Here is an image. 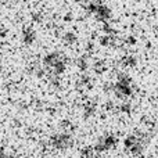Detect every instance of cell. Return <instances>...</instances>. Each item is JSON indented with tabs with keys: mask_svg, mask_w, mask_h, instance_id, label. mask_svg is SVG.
<instances>
[{
	"mask_svg": "<svg viewBox=\"0 0 158 158\" xmlns=\"http://www.w3.org/2000/svg\"><path fill=\"white\" fill-rule=\"evenodd\" d=\"M78 68L81 71H86L89 68V64H87V57L86 56H82V57L78 58Z\"/></svg>",
	"mask_w": 158,
	"mask_h": 158,
	"instance_id": "obj_7",
	"label": "cell"
},
{
	"mask_svg": "<svg viewBox=\"0 0 158 158\" xmlns=\"http://www.w3.org/2000/svg\"><path fill=\"white\" fill-rule=\"evenodd\" d=\"M94 15H96V18L100 19V21L107 22L110 19V17H111V10H110L106 4H100V3H98L97 7H96Z\"/></svg>",
	"mask_w": 158,
	"mask_h": 158,
	"instance_id": "obj_4",
	"label": "cell"
},
{
	"mask_svg": "<svg viewBox=\"0 0 158 158\" xmlns=\"http://www.w3.org/2000/svg\"><path fill=\"white\" fill-rule=\"evenodd\" d=\"M119 108H121V111H122V112H126V114H129V112L132 111V106H131L129 103H122Z\"/></svg>",
	"mask_w": 158,
	"mask_h": 158,
	"instance_id": "obj_11",
	"label": "cell"
},
{
	"mask_svg": "<svg viewBox=\"0 0 158 158\" xmlns=\"http://www.w3.org/2000/svg\"><path fill=\"white\" fill-rule=\"evenodd\" d=\"M49 144L54 150L65 151L74 146V137L69 132H58V133L52 135V137L49 139Z\"/></svg>",
	"mask_w": 158,
	"mask_h": 158,
	"instance_id": "obj_2",
	"label": "cell"
},
{
	"mask_svg": "<svg viewBox=\"0 0 158 158\" xmlns=\"http://www.w3.org/2000/svg\"><path fill=\"white\" fill-rule=\"evenodd\" d=\"M36 39V33H35V31H32V29H24V42L27 44H31L33 40Z\"/></svg>",
	"mask_w": 158,
	"mask_h": 158,
	"instance_id": "obj_6",
	"label": "cell"
},
{
	"mask_svg": "<svg viewBox=\"0 0 158 158\" xmlns=\"http://www.w3.org/2000/svg\"><path fill=\"white\" fill-rule=\"evenodd\" d=\"M3 38H4V32L0 31V46H2V42H3Z\"/></svg>",
	"mask_w": 158,
	"mask_h": 158,
	"instance_id": "obj_13",
	"label": "cell"
},
{
	"mask_svg": "<svg viewBox=\"0 0 158 158\" xmlns=\"http://www.w3.org/2000/svg\"><path fill=\"white\" fill-rule=\"evenodd\" d=\"M77 40V35H75L74 32H67L65 35H64V42L65 43H74V42Z\"/></svg>",
	"mask_w": 158,
	"mask_h": 158,
	"instance_id": "obj_10",
	"label": "cell"
},
{
	"mask_svg": "<svg viewBox=\"0 0 158 158\" xmlns=\"http://www.w3.org/2000/svg\"><path fill=\"white\" fill-rule=\"evenodd\" d=\"M83 111H85V117L86 118L92 117V115L94 114V111H96V106L94 104H87V106H85Z\"/></svg>",
	"mask_w": 158,
	"mask_h": 158,
	"instance_id": "obj_9",
	"label": "cell"
},
{
	"mask_svg": "<svg viewBox=\"0 0 158 158\" xmlns=\"http://www.w3.org/2000/svg\"><path fill=\"white\" fill-rule=\"evenodd\" d=\"M147 143H148V135L139 132V133L128 135L125 137V140H123V147L132 156H140L144 151V147Z\"/></svg>",
	"mask_w": 158,
	"mask_h": 158,
	"instance_id": "obj_1",
	"label": "cell"
},
{
	"mask_svg": "<svg viewBox=\"0 0 158 158\" xmlns=\"http://www.w3.org/2000/svg\"><path fill=\"white\" fill-rule=\"evenodd\" d=\"M136 64V58L133 57V56H125V57L122 58V65H126V67H132Z\"/></svg>",
	"mask_w": 158,
	"mask_h": 158,
	"instance_id": "obj_8",
	"label": "cell"
},
{
	"mask_svg": "<svg viewBox=\"0 0 158 158\" xmlns=\"http://www.w3.org/2000/svg\"><path fill=\"white\" fill-rule=\"evenodd\" d=\"M0 158H17V157H15V156H13V154H7V153H4V156L0 157Z\"/></svg>",
	"mask_w": 158,
	"mask_h": 158,
	"instance_id": "obj_12",
	"label": "cell"
},
{
	"mask_svg": "<svg viewBox=\"0 0 158 158\" xmlns=\"http://www.w3.org/2000/svg\"><path fill=\"white\" fill-rule=\"evenodd\" d=\"M4 153H6V151H4V148H3V146H0V157L4 156Z\"/></svg>",
	"mask_w": 158,
	"mask_h": 158,
	"instance_id": "obj_14",
	"label": "cell"
},
{
	"mask_svg": "<svg viewBox=\"0 0 158 158\" xmlns=\"http://www.w3.org/2000/svg\"><path fill=\"white\" fill-rule=\"evenodd\" d=\"M115 144H117V136L112 133H107V135H104V136H101L100 139L96 142L93 148H94V151L100 156L101 153H106V151L114 148Z\"/></svg>",
	"mask_w": 158,
	"mask_h": 158,
	"instance_id": "obj_3",
	"label": "cell"
},
{
	"mask_svg": "<svg viewBox=\"0 0 158 158\" xmlns=\"http://www.w3.org/2000/svg\"><path fill=\"white\" fill-rule=\"evenodd\" d=\"M81 157L82 158H97L98 154L94 151L93 146H87V147H83L81 150Z\"/></svg>",
	"mask_w": 158,
	"mask_h": 158,
	"instance_id": "obj_5",
	"label": "cell"
}]
</instances>
